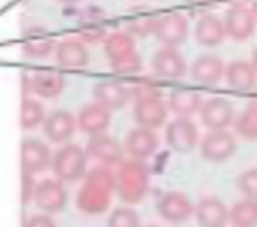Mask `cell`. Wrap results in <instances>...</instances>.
<instances>
[{"instance_id":"obj_33","label":"cell","mask_w":257,"mask_h":227,"mask_svg":"<svg viewBox=\"0 0 257 227\" xmlns=\"http://www.w3.org/2000/svg\"><path fill=\"white\" fill-rule=\"evenodd\" d=\"M236 188H238L245 197L257 199V167L243 171V173L236 178Z\"/></svg>"},{"instance_id":"obj_39","label":"cell","mask_w":257,"mask_h":227,"mask_svg":"<svg viewBox=\"0 0 257 227\" xmlns=\"http://www.w3.org/2000/svg\"><path fill=\"white\" fill-rule=\"evenodd\" d=\"M58 2H62V4H76L79 0H58Z\"/></svg>"},{"instance_id":"obj_20","label":"cell","mask_w":257,"mask_h":227,"mask_svg":"<svg viewBox=\"0 0 257 227\" xmlns=\"http://www.w3.org/2000/svg\"><path fill=\"white\" fill-rule=\"evenodd\" d=\"M152 69L155 74L162 76V78H182L187 72V62L185 57L180 53L176 48L162 46L161 50L155 51L154 58H152Z\"/></svg>"},{"instance_id":"obj_31","label":"cell","mask_w":257,"mask_h":227,"mask_svg":"<svg viewBox=\"0 0 257 227\" xmlns=\"http://www.w3.org/2000/svg\"><path fill=\"white\" fill-rule=\"evenodd\" d=\"M234 131L246 141L257 139V109L246 106L234 120Z\"/></svg>"},{"instance_id":"obj_32","label":"cell","mask_w":257,"mask_h":227,"mask_svg":"<svg viewBox=\"0 0 257 227\" xmlns=\"http://www.w3.org/2000/svg\"><path fill=\"white\" fill-rule=\"evenodd\" d=\"M107 227H141L140 216L128 206H121L111 211L107 218Z\"/></svg>"},{"instance_id":"obj_37","label":"cell","mask_w":257,"mask_h":227,"mask_svg":"<svg viewBox=\"0 0 257 227\" xmlns=\"http://www.w3.org/2000/svg\"><path fill=\"white\" fill-rule=\"evenodd\" d=\"M246 106H250V107H255V109H257V92L253 93V97H252V99H250V102L246 104Z\"/></svg>"},{"instance_id":"obj_10","label":"cell","mask_w":257,"mask_h":227,"mask_svg":"<svg viewBox=\"0 0 257 227\" xmlns=\"http://www.w3.org/2000/svg\"><path fill=\"white\" fill-rule=\"evenodd\" d=\"M34 202L44 213L62 211L67 204V190L64 187V181L58 178H46L43 181H37Z\"/></svg>"},{"instance_id":"obj_1","label":"cell","mask_w":257,"mask_h":227,"mask_svg":"<svg viewBox=\"0 0 257 227\" xmlns=\"http://www.w3.org/2000/svg\"><path fill=\"white\" fill-rule=\"evenodd\" d=\"M113 192H116V174L111 173L107 166L93 167L86 173L76 204L86 215H100L109 208Z\"/></svg>"},{"instance_id":"obj_13","label":"cell","mask_w":257,"mask_h":227,"mask_svg":"<svg viewBox=\"0 0 257 227\" xmlns=\"http://www.w3.org/2000/svg\"><path fill=\"white\" fill-rule=\"evenodd\" d=\"M201 122L210 131H225L234 122V109L224 97H210L199 111Z\"/></svg>"},{"instance_id":"obj_22","label":"cell","mask_w":257,"mask_h":227,"mask_svg":"<svg viewBox=\"0 0 257 227\" xmlns=\"http://www.w3.org/2000/svg\"><path fill=\"white\" fill-rule=\"evenodd\" d=\"M227 32H225V23L217 15L206 13L203 15L196 23L194 29V37L196 41L204 48H215L225 39Z\"/></svg>"},{"instance_id":"obj_18","label":"cell","mask_w":257,"mask_h":227,"mask_svg":"<svg viewBox=\"0 0 257 227\" xmlns=\"http://www.w3.org/2000/svg\"><path fill=\"white\" fill-rule=\"evenodd\" d=\"M201 227H225L231 222V209L218 197H203L194 209Z\"/></svg>"},{"instance_id":"obj_41","label":"cell","mask_w":257,"mask_h":227,"mask_svg":"<svg viewBox=\"0 0 257 227\" xmlns=\"http://www.w3.org/2000/svg\"><path fill=\"white\" fill-rule=\"evenodd\" d=\"M145 227H157V225H145Z\"/></svg>"},{"instance_id":"obj_6","label":"cell","mask_w":257,"mask_h":227,"mask_svg":"<svg viewBox=\"0 0 257 227\" xmlns=\"http://www.w3.org/2000/svg\"><path fill=\"white\" fill-rule=\"evenodd\" d=\"M166 143L178 153H189L199 145L197 125L187 117H176L166 127Z\"/></svg>"},{"instance_id":"obj_29","label":"cell","mask_w":257,"mask_h":227,"mask_svg":"<svg viewBox=\"0 0 257 227\" xmlns=\"http://www.w3.org/2000/svg\"><path fill=\"white\" fill-rule=\"evenodd\" d=\"M46 117V109L39 100L23 97L22 107H20V125L23 131H32V129L43 125Z\"/></svg>"},{"instance_id":"obj_23","label":"cell","mask_w":257,"mask_h":227,"mask_svg":"<svg viewBox=\"0 0 257 227\" xmlns=\"http://www.w3.org/2000/svg\"><path fill=\"white\" fill-rule=\"evenodd\" d=\"M192 79L199 85H217L225 76V67L217 55H201L194 60L190 67Z\"/></svg>"},{"instance_id":"obj_27","label":"cell","mask_w":257,"mask_h":227,"mask_svg":"<svg viewBox=\"0 0 257 227\" xmlns=\"http://www.w3.org/2000/svg\"><path fill=\"white\" fill-rule=\"evenodd\" d=\"M23 53L30 58H46L53 50H57L53 37L43 29H30L23 36Z\"/></svg>"},{"instance_id":"obj_40","label":"cell","mask_w":257,"mask_h":227,"mask_svg":"<svg viewBox=\"0 0 257 227\" xmlns=\"http://www.w3.org/2000/svg\"><path fill=\"white\" fill-rule=\"evenodd\" d=\"M252 11H253V16H255V20H257V0H253Z\"/></svg>"},{"instance_id":"obj_15","label":"cell","mask_w":257,"mask_h":227,"mask_svg":"<svg viewBox=\"0 0 257 227\" xmlns=\"http://www.w3.org/2000/svg\"><path fill=\"white\" fill-rule=\"evenodd\" d=\"M20 157H22V169H27L34 174L43 173L53 164V155L50 152V146L36 138L23 139L22 148H20Z\"/></svg>"},{"instance_id":"obj_28","label":"cell","mask_w":257,"mask_h":227,"mask_svg":"<svg viewBox=\"0 0 257 227\" xmlns=\"http://www.w3.org/2000/svg\"><path fill=\"white\" fill-rule=\"evenodd\" d=\"M159 18H161V16L154 15V13L148 11V9L138 8L136 11H133V15L128 16L127 32H131L133 36H138V37L154 36L155 29H157Z\"/></svg>"},{"instance_id":"obj_30","label":"cell","mask_w":257,"mask_h":227,"mask_svg":"<svg viewBox=\"0 0 257 227\" xmlns=\"http://www.w3.org/2000/svg\"><path fill=\"white\" fill-rule=\"evenodd\" d=\"M232 227H257V199L243 197L231 208Z\"/></svg>"},{"instance_id":"obj_8","label":"cell","mask_w":257,"mask_h":227,"mask_svg":"<svg viewBox=\"0 0 257 227\" xmlns=\"http://www.w3.org/2000/svg\"><path fill=\"white\" fill-rule=\"evenodd\" d=\"M154 36L162 46H182L189 37V20L182 13H169V15L161 16Z\"/></svg>"},{"instance_id":"obj_35","label":"cell","mask_w":257,"mask_h":227,"mask_svg":"<svg viewBox=\"0 0 257 227\" xmlns=\"http://www.w3.org/2000/svg\"><path fill=\"white\" fill-rule=\"evenodd\" d=\"M37 181L34 180V173L27 169H22V202L29 204L34 201V192H36Z\"/></svg>"},{"instance_id":"obj_11","label":"cell","mask_w":257,"mask_h":227,"mask_svg":"<svg viewBox=\"0 0 257 227\" xmlns=\"http://www.w3.org/2000/svg\"><path fill=\"white\" fill-rule=\"evenodd\" d=\"M225 32L232 41H246L255 32L257 20L253 16L252 8H246L243 4H234L225 13Z\"/></svg>"},{"instance_id":"obj_19","label":"cell","mask_w":257,"mask_h":227,"mask_svg":"<svg viewBox=\"0 0 257 227\" xmlns=\"http://www.w3.org/2000/svg\"><path fill=\"white\" fill-rule=\"evenodd\" d=\"M55 57H57V64L64 69H83L88 65L90 53L86 43L83 39H74L69 37L57 44L55 50Z\"/></svg>"},{"instance_id":"obj_5","label":"cell","mask_w":257,"mask_h":227,"mask_svg":"<svg viewBox=\"0 0 257 227\" xmlns=\"http://www.w3.org/2000/svg\"><path fill=\"white\" fill-rule=\"evenodd\" d=\"M169 104L154 92L141 93L134 102V120L140 127L159 129L168 118Z\"/></svg>"},{"instance_id":"obj_17","label":"cell","mask_w":257,"mask_h":227,"mask_svg":"<svg viewBox=\"0 0 257 227\" xmlns=\"http://www.w3.org/2000/svg\"><path fill=\"white\" fill-rule=\"evenodd\" d=\"M125 152L127 155H131L133 159L145 160L148 157H152L159 148V136L154 129L148 127H140L128 132L127 138H125Z\"/></svg>"},{"instance_id":"obj_7","label":"cell","mask_w":257,"mask_h":227,"mask_svg":"<svg viewBox=\"0 0 257 227\" xmlns=\"http://www.w3.org/2000/svg\"><path fill=\"white\" fill-rule=\"evenodd\" d=\"M201 157L208 162H225L236 152V139L227 131H210L199 143Z\"/></svg>"},{"instance_id":"obj_36","label":"cell","mask_w":257,"mask_h":227,"mask_svg":"<svg viewBox=\"0 0 257 227\" xmlns=\"http://www.w3.org/2000/svg\"><path fill=\"white\" fill-rule=\"evenodd\" d=\"M23 227H57V222L51 218L50 213H39V215H32L30 218L25 220Z\"/></svg>"},{"instance_id":"obj_24","label":"cell","mask_w":257,"mask_h":227,"mask_svg":"<svg viewBox=\"0 0 257 227\" xmlns=\"http://www.w3.org/2000/svg\"><path fill=\"white\" fill-rule=\"evenodd\" d=\"M225 81L236 92H250L257 85V71L252 62L232 60L225 67Z\"/></svg>"},{"instance_id":"obj_4","label":"cell","mask_w":257,"mask_h":227,"mask_svg":"<svg viewBox=\"0 0 257 227\" xmlns=\"http://www.w3.org/2000/svg\"><path fill=\"white\" fill-rule=\"evenodd\" d=\"M88 152L74 143H65L53 153V169L55 176L64 183H74L86 176L88 166Z\"/></svg>"},{"instance_id":"obj_2","label":"cell","mask_w":257,"mask_h":227,"mask_svg":"<svg viewBox=\"0 0 257 227\" xmlns=\"http://www.w3.org/2000/svg\"><path fill=\"white\" fill-rule=\"evenodd\" d=\"M150 187V173L143 160H123L116 173V194L127 206L138 204L145 199Z\"/></svg>"},{"instance_id":"obj_14","label":"cell","mask_w":257,"mask_h":227,"mask_svg":"<svg viewBox=\"0 0 257 227\" xmlns=\"http://www.w3.org/2000/svg\"><path fill=\"white\" fill-rule=\"evenodd\" d=\"M86 152L92 159L99 160L104 166H120L125 160V146L107 134L90 136L86 143Z\"/></svg>"},{"instance_id":"obj_3","label":"cell","mask_w":257,"mask_h":227,"mask_svg":"<svg viewBox=\"0 0 257 227\" xmlns=\"http://www.w3.org/2000/svg\"><path fill=\"white\" fill-rule=\"evenodd\" d=\"M104 53L116 72H138L141 69V57L131 32L109 34L104 39Z\"/></svg>"},{"instance_id":"obj_34","label":"cell","mask_w":257,"mask_h":227,"mask_svg":"<svg viewBox=\"0 0 257 227\" xmlns=\"http://www.w3.org/2000/svg\"><path fill=\"white\" fill-rule=\"evenodd\" d=\"M106 30L100 23L97 22H83L79 27V39H83L86 44L88 43H97V41L106 39Z\"/></svg>"},{"instance_id":"obj_9","label":"cell","mask_w":257,"mask_h":227,"mask_svg":"<svg viewBox=\"0 0 257 227\" xmlns=\"http://www.w3.org/2000/svg\"><path fill=\"white\" fill-rule=\"evenodd\" d=\"M196 206L192 204L190 197L180 190H168L159 197L157 211L161 218H164L169 223H182L189 220V216L194 213Z\"/></svg>"},{"instance_id":"obj_12","label":"cell","mask_w":257,"mask_h":227,"mask_svg":"<svg viewBox=\"0 0 257 227\" xmlns=\"http://www.w3.org/2000/svg\"><path fill=\"white\" fill-rule=\"evenodd\" d=\"M78 127V118L65 109H55L46 117L43 124V132L48 141L55 145H65L71 141Z\"/></svg>"},{"instance_id":"obj_16","label":"cell","mask_w":257,"mask_h":227,"mask_svg":"<svg viewBox=\"0 0 257 227\" xmlns=\"http://www.w3.org/2000/svg\"><path fill=\"white\" fill-rule=\"evenodd\" d=\"M111 125V109L102 106L100 102H90L79 109L78 113V127L83 134L97 136L106 134L107 127Z\"/></svg>"},{"instance_id":"obj_25","label":"cell","mask_w":257,"mask_h":227,"mask_svg":"<svg viewBox=\"0 0 257 227\" xmlns=\"http://www.w3.org/2000/svg\"><path fill=\"white\" fill-rule=\"evenodd\" d=\"M169 109L176 117H187L190 118L192 115L199 113L204 104V99L197 90L190 88H175L169 93Z\"/></svg>"},{"instance_id":"obj_21","label":"cell","mask_w":257,"mask_h":227,"mask_svg":"<svg viewBox=\"0 0 257 227\" xmlns=\"http://www.w3.org/2000/svg\"><path fill=\"white\" fill-rule=\"evenodd\" d=\"M64 76L57 71H37L27 79V88L29 92L36 93L41 99H55L64 90Z\"/></svg>"},{"instance_id":"obj_26","label":"cell","mask_w":257,"mask_h":227,"mask_svg":"<svg viewBox=\"0 0 257 227\" xmlns=\"http://www.w3.org/2000/svg\"><path fill=\"white\" fill-rule=\"evenodd\" d=\"M93 99L111 111L120 109L131 99V92L116 81H99L93 86Z\"/></svg>"},{"instance_id":"obj_38","label":"cell","mask_w":257,"mask_h":227,"mask_svg":"<svg viewBox=\"0 0 257 227\" xmlns=\"http://www.w3.org/2000/svg\"><path fill=\"white\" fill-rule=\"evenodd\" d=\"M252 65L255 67V71H257V48L252 51Z\"/></svg>"}]
</instances>
